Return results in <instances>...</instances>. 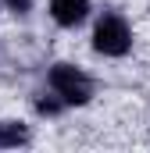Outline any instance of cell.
<instances>
[{"instance_id":"cell-1","label":"cell","mask_w":150,"mask_h":153,"mask_svg":"<svg viewBox=\"0 0 150 153\" xmlns=\"http://www.w3.org/2000/svg\"><path fill=\"white\" fill-rule=\"evenodd\" d=\"M50 85L61 93L64 103H86V100L93 96V82L82 75L79 68H72V64H54V71H50Z\"/></svg>"},{"instance_id":"cell-2","label":"cell","mask_w":150,"mask_h":153,"mask_svg":"<svg viewBox=\"0 0 150 153\" xmlns=\"http://www.w3.org/2000/svg\"><path fill=\"white\" fill-rule=\"evenodd\" d=\"M129 25L118 18V14H104L100 22H97V32H93V46L100 50V53H107V57H122L125 50H129Z\"/></svg>"},{"instance_id":"cell-3","label":"cell","mask_w":150,"mask_h":153,"mask_svg":"<svg viewBox=\"0 0 150 153\" xmlns=\"http://www.w3.org/2000/svg\"><path fill=\"white\" fill-rule=\"evenodd\" d=\"M50 11H54V18H57L61 25H75V22L86 18L89 4H86V0H50Z\"/></svg>"},{"instance_id":"cell-4","label":"cell","mask_w":150,"mask_h":153,"mask_svg":"<svg viewBox=\"0 0 150 153\" xmlns=\"http://www.w3.org/2000/svg\"><path fill=\"white\" fill-rule=\"evenodd\" d=\"M29 139L25 125H14V121H0V146H22Z\"/></svg>"},{"instance_id":"cell-5","label":"cell","mask_w":150,"mask_h":153,"mask_svg":"<svg viewBox=\"0 0 150 153\" xmlns=\"http://www.w3.org/2000/svg\"><path fill=\"white\" fill-rule=\"evenodd\" d=\"M7 4H11V7H14V11H25V7H29V4H32V0H7Z\"/></svg>"}]
</instances>
